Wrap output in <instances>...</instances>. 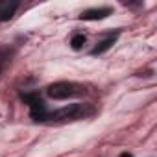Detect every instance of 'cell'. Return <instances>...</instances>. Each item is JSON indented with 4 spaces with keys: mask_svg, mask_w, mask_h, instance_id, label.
Listing matches in <instances>:
<instances>
[{
    "mask_svg": "<svg viewBox=\"0 0 157 157\" xmlns=\"http://www.w3.org/2000/svg\"><path fill=\"white\" fill-rule=\"evenodd\" d=\"M115 41H117V33H115V35H107L104 41H100V43L91 50V54H93V56H100V54L107 52V50L113 46V43H115Z\"/></svg>",
    "mask_w": 157,
    "mask_h": 157,
    "instance_id": "8992f818",
    "label": "cell"
},
{
    "mask_svg": "<svg viewBox=\"0 0 157 157\" xmlns=\"http://www.w3.org/2000/svg\"><path fill=\"white\" fill-rule=\"evenodd\" d=\"M113 13L111 8H93V10H87L80 15L82 21H102L105 17H109Z\"/></svg>",
    "mask_w": 157,
    "mask_h": 157,
    "instance_id": "277c9868",
    "label": "cell"
},
{
    "mask_svg": "<svg viewBox=\"0 0 157 157\" xmlns=\"http://www.w3.org/2000/svg\"><path fill=\"white\" fill-rule=\"evenodd\" d=\"M87 115H93V107L89 104H70L54 113H48L46 120H76V118H83Z\"/></svg>",
    "mask_w": 157,
    "mask_h": 157,
    "instance_id": "6da1fadb",
    "label": "cell"
},
{
    "mask_svg": "<svg viewBox=\"0 0 157 157\" xmlns=\"http://www.w3.org/2000/svg\"><path fill=\"white\" fill-rule=\"evenodd\" d=\"M21 98H22L24 104L30 105V115H32L33 120H46L48 111H46L44 102H43V98H41L39 94H35V93H26V94H22Z\"/></svg>",
    "mask_w": 157,
    "mask_h": 157,
    "instance_id": "3957f363",
    "label": "cell"
},
{
    "mask_svg": "<svg viewBox=\"0 0 157 157\" xmlns=\"http://www.w3.org/2000/svg\"><path fill=\"white\" fill-rule=\"evenodd\" d=\"M85 41H87V37H85L83 33H76V35L70 39V46H72L74 50H80V48L85 44Z\"/></svg>",
    "mask_w": 157,
    "mask_h": 157,
    "instance_id": "52a82bcc",
    "label": "cell"
},
{
    "mask_svg": "<svg viewBox=\"0 0 157 157\" xmlns=\"http://www.w3.org/2000/svg\"><path fill=\"white\" fill-rule=\"evenodd\" d=\"M19 2L17 0H0V21H10L17 11Z\"/></svg>",
    "mask_w": 157,
    "mask_h": 157,
    "instance_id": "5b68a950",
    "label": "cell"
},
{
    "mask_svg": "<svg viewBox=\"0 0 157 157\" xmlns=\"http://www.w3.org/2000/svg\"><path fill=\"white\" fill-rule=\"evenodd\" d=\"M118 157H133V155H131V153H128V151H124V153H120Z\"/></svg>",
    "mask_w": 157,
    "mask_h": 157,
    "instance_id": "ba28073f",
    "label": "cell"
},
{
    "mask_svg": "<svg viewBox=\"0 0 157 157\" xmlns=\"http://www.w3.org/2000/svg\"><path fill=\"white\" fill-rule=\"evenodd\" d=\"M83 93H85V89H82L80 85H76L72 82H57L46 89V94L54 100H65L70 96H80Z\"/></svg>",
    "mask_w": 157,
    "mask_h": 157,
    "instance_id": "7a4b0ae2",
    "label": "cell"
}]
</instances>
